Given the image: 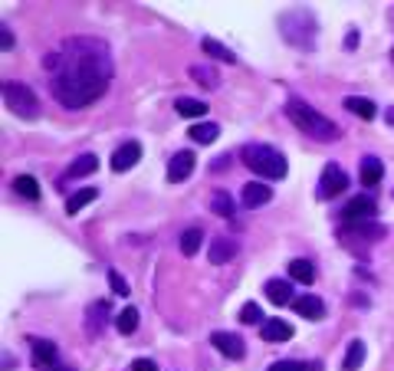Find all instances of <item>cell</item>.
Wrapping results in <instances>:
<instances>
[{
    "instance_id": "30",
    "label": "cell",
    "mask_w": 394,
    "mask_h": 371,
    "mask_svg": "<svg viewBox=\"0 0 394 371\" xmlns=\"http://www.w3.org/2000/svg\"><path fill=\"white\" fill-rule=\"evenodd\" d=\"M211 210L217 217H234V201H230V194H227V191H213Z\"/></svg>"
},
{
    "instance_id": "23",
    "label": "cell",
    "mask_w": 394,
    "mask_h": 371,
    "mask_svg": "<svg viewBox=\"0 0 394 371\" xmlns=\"http://www.w3.org/2000/svg\"><path fill=\"white\" fill-rule=\"evenodd\" d=\"M112 322H115L118 335H132V332L139 328V309H135V306H125L115 319H112Z\"/></svg>"
},
{
    "instance_id": "1",
    "label": "cell",
    "mask_w": 394,
    "mask_h": 371,
    "mask_svg": "<svg viewBox=\"0 0 394 371\" xmlns=\"http://www.w3.org/2000/svg\"><path fill=\"white\" fill-rule=\"evenodd\" d=\"M46 73H50V86L59 106L85 109L106 96L112 82V53L102 40L76 36L46 56Z\"/></svg>"
},
{
    "instance_id": "18",
    "label": "cell",
    "mask_w": 394,
    "mask_h": 371,
    "mask_svg": "<svg viewBox=\"0 0 394 371\" xmlns=\"http://www.w3.org/2000/svg\"><path fill=\"white\" fill-rule=\"evenodd\" d=\"M108 322V303L106 299H99V303H92L89 306V335H102V328H106Z\"/></svg>"
},
{
    "instance_id": "13",
    "label": "cell",
    "mask_w": 394,
    "mask_h": 371,
    "mask_svg": "<svg viewBox=\"0 0 394 371\" xmlns=\"http://www.w3.org/2000/svg\"><path fill=\"white\" fill-rule=\"evenodd\" d=\"M56 358H59V349H56L50 339H40V342H33V365L36 368H56Z\"/></svg>"
},
{
    "instance_id": "27",
    "label": "cell",
    "mask_w": 394,
    "mask_h": 371,
    "mask_svg": "<svg viewBox=\"0 0 394 371\" xmlns=\"http://www.w3.org/2000/svg\"><path fill=\"white\" fill-rule=\"evenodd\" d=\"M178 243H181V253H184V256H194V253L201 250V243H204V230H201V227H188V230L181 233V240H178Z\"/></svg>"
},
{
    "instance_id": "37",
    "label": "cell",
    "mask_w": 394,
    "mask_h": 371,
    "mask_svg": "<svg viewBox=\"0 0 394 371\" xmlns=\"http://www.w3.org/2000/svg\"><path fill=\"white\" fill-rule=\"evenodd\" d=\"M211 168H213V171H224V168H227V158H213Z\"/></svg>"
},
{
    "instance_id": "29",
    "label": "cell",
    "mask_w": 394,
    "mask_h": 371,
    "mask_svg": "<svg viewBox=\"0 0 394 371\" xmlns=\"http://www.w3.org/2000/svg\"><path fill=\"white\" fill-rule=\"evenodd\" d=\"M365 361V345L358 339L349 342V351H345V361H342V371H358Z\"/></svg>"
},
{
    "instance_id": "34",
    "label": "cell",
    "mask_w": 394,
    "mask_h": 371,
    "mask_svg": "<svg viewBox=\"0 0 394 371\" xmlns=\"http://www.w3.org/2000/svg\"><path fill=\"white\" fill-rule=\"evenodd\" d=\"M108 286H112V293H118V296L132 293V289H128V283H125V276H118L115 270H108Z\"/></svg>"
},
{
    "instance_id": "9",
    "label": "cell",
    "mask_w": 394,
    "mask_h": 371,
    "mask_svg": "<svg viewBox=\"0 0 394 371\" xmlns=\"http://www.w3.org/2000/svg\"><path fill=\"white\" fill-rule=\"evenodd\" d=\"M139 158H141V145L139 142L118 145L115 154H112V171H115V175H125V171H132V168L139 164Z\"/></svg>"
},
{
    "instance_id": "6",
    "label": "cell",
    "mask_w": 394,
    "mask_h": 371,
    "mask_svg": "<svg viewBox=\"0 0 394 371\" xmlns=\"http://www.w3.org/2000/svg\"><path fill=\"white\" fill-rule=\"evenodd\" d=\"M374 217H378V204H374V197H368V194H362V197H355V201H349V204H345V210H342V220H345V227L374 224Z\"/></svg>"
},
{
    "instance_id": "3",
    "label": "cell",
    "mask_w": 394,
    "mask_h": 371,
    "mask_svg": "<svg viewBox=\"0 0 394 371\" xmlns=\"http://www.w3.org/2000/svg\"><path fill=\"white\" fill-rule=\"evenodd\" d=\"M244 161L250 171H256L260 177H273V181H279V177H286V154L276 152V148H269V145H244Z\"/></svg>"
},
{
    "instance_id": "5",
    "label": "cell",
    "mask_w": 394,
    "mask_h": 371,
    "mask_svg": "<svg viewBox=\"0 0 394 371\" xmlns=\"http://www.w3.org/2000/svg\"><path fill=\"white\" fill-rule=\"evenodd\" d=\"M3 106L23 122L40 119V99L27 82H3Z\"/></svg>"
},
{
    "instance_id": "10",
    "label": "cell",
    "mask_w": 394,
    "mask_h": 371,
    "mask_svg": "<svg viewBox=\"0 0 394 371\" xmlns=\"http://www.w3.org/2000/svg\"><path fill=\"white\" fill-rule=\"evenodd\" d=\"M240 201H244V208H263V204H269L273 201V191H269V184H263V181H246L244 187H240Z\"/></svg>"
},
{
    "instance_id": "8",
    "label": "cell",
    "mask_w": 394,
    "mask_h": 371,
    "mask_svg": "<svg viewBox=\"0 0 394 371\" xmlns=\"http://www.w3.org/2000/svg\"><path fill=\"white\" fill-rule=\"evenodd\" d=\"M211 345L220 351L224 358H234V361L244 358V349H246L244 339H240L237 332H211Z\"/></svg>"
},
{
    "instance_id": "12",
    "label": "cell",
    "mask_w": 394,
    "mask_h": 371,
    "mask_svg": "<svg viewBox=\"0 0 394 371\" xmlns=\"http://www.w3.org/2000/svg\"><path fill=\"white\" fill-rule=\"evenodd\" d=\"M293 309H296L302 319H309V322H319V319L325 316V303H322V296H299L296 303H293Z\"/></svg>"
},
{
    "instance_id": "15",
    "label": "cell",
    "mask_w": 394,
    "mask_h": 371,
    "mask_svg": "<svg viewBox=\"0 0 394 371\" xmlns=\"http://www.w3.org/2000/svg\"><path fill=\"white\" fill-rule=\"evenodd\" d=\"M237 240H230V237H217V240L211 243V250H207V256H211L213 266H220V263H230L237 256Z\"/></svg>"
},
{
    "instance_id": "17",
    "label": "cell",
    "mask_w": 394,
    "mask_h": 371,
    "mask_svg": "<svg viewBox=\"0 0 394 371\" xmlns=\"http://www.w3.org/2000/svg\"><path fill=\"white\" fill-rule=\"evenodd\" d=\"M381 175H384L381 158H374V154H368V158L362 161V171H358V177H362V184H365V187L381 184Z\"/></svg>"
},
{
    "instance_id": "19",
    "label": "cell",
    "mask_w": 394,
    "mask_h": 371,
    "mask_svg": "<svg viewBox=\"0 0 394 371\" xmlns=\"http://www.w3.org/2000/svg\"><path fill=\"white\" fill-rule=\"evenodd\" d=\"M345 109L355 112V115H358V119H365V122H372L374 115H378V106H374L372 99H362V96H349V99H345Z\"/></svg>"
},
{
    "instance_id": "36",
    "label": "cell",
    "mask_w": 394,
    "mask_h": 371,
    "mask_svg": "<svg viewBox=\"0 0 394 371\" xmlns=\"http://www.w3.org/2000/svg\"><path fill=\"white\" fill-rule=\"evenodd\" d=\"M13 46V33L7 27H0V50H10Z\"/></svg>"
},
{
    "instance_id": "4",
    "label": "cell",
    "mask_w": 394,
    "mask_h": 371,
    "mask_svg": "<svg viewBox=\"0 0 394 371\" xmlns=\"http://www.w3.org/2000/svg\"><path fill=\"white\" fill-rule=\"evenodd\" d=\"M279 30L293 46H302V50H312L316 46V17L309 10H289L279 17Z\"/></svg>"
},
{
    "instance_id": "32",
    "label": "cell",
    "mask_w": 394,
    "mask_h": 371,
    "mask_svg": "<svg viewBox=\"0 0 394 371\" xmlns=\"http://www.w3.org/2000/svg\"><path fill=\"white\" fill-rule=\"evenodd\" d=\"M240 322H244V326H263L267 319H263V309L256 306V303H246V306L240 309Z\"/></svg>"
},
{
    "instance_id": "31",
    "label": "cell",
    "mask_w": 394,
    "mask_h": 371,
    "mask_svg": "<svg viewBox=\"0 0 394 371\" xmlns=\"http://www.w3.org/2000/svg\"><path fill=\"white\" fill-rule=\"evenodd\" d=\"M267 371H319V361H299V358H286V361H273Z\"/></svg>"
},
{
    "instance_id": "20",
    "label": "cell",
    "mask_w": 394,
    "mask_h": 371,
    "mask_svg": "<svg viewBox=\"0 0 394 371\" xmlns=\"http://www.w3.org/2000/svg\"><path fill=\"white\" fill-rule=\"evenodd\" d=\"M174 109H178V115H184V119H204V115H207V102L181 96L178 102H174Z\"/></svg>"
},
{
    "instance_id": "22",
    "label": "cell",
    "mask_w": 394,
    "mask_h": 371,
    "mask_svg": "<svg viewBox=\"0 0 394 371\" xmlns=\"http://www.w3.org/2000/svg\"><path fill=\"white\" fill-rule=\"evenodd\" d=\"M96 168H99V158H96V154H79V158L73 161V168L66 171V181H73V177H85V175H92Z\"/></svg>"
},
{
    "instance_id": "2",
    "label": "cell",
    "mask_w": 394,
    "mask_h": 371,
    "mask_svg": "<svg viewBox=\"0 0 394 371\" xmlns=\"http://www.w3.org/2000/svg\"><path fill=\"white\" fill-rule=\"evenodd\" d=\"M286 115L289 122L296 125L299 131H306L309 138H316V142H339L342 129L335 125V122H329L322 112H316L309 106V102H302V99H289L286 102Z\"/></svg>"
},
{
    "instance_id": "35",
    "label": "cell",
    "mask_w": 394,
    "mask_h": 371,
    "mask_svg": "<svg viewBox=\"0 0 394 371\" xmlns=\"http://www.w3.org/2000/svg\"><path fill=\"white\" fill-rule=\"evenodd\" d=\"M132 371H158V365L151 358H135L132 361Z\"/></svg>"
},
{
    "instance_id": "11",
    "label": "cell",
    "mask_w": 394,
    "mask_h": 371,
    "mask_svg": "<svg viewBox=\"0 0 394 371\" xmlns=\"http://www.w3.org/2000/svg\"><path fill=\"white\" fill-rule=\"evenodd\" d=\"M194 164H197V158H194V152H178L174 158H171L168 164V181L171 184H181V181H188L194 171Z\"/></svg>"
},
{
    "instance_id": "38",
    "label": "cell",
    "mask_w": 394,
    "mask_h": 371,
    "mask_svg": "<svg viewBox=\"0 0 394 371\" xmlns=\"http://www.w3.org/2000/svg\"><path fill=\"white\" fill-rule=\"evenodd\" d=\"M384 122H388V125H394V106L388 112H384Z\"/></svg>"
},
{
    "instance_id": "39",
    "label": "cell",
    "mask_w": 394,
    "mask_h": 371,
    "mask_svg": "<svg viewBox=\"0 0 394 371\" xmlns=\"http://www.w3.org/2000/svg\"><path fill=\"white\" fill-rule=\"evenodd\" d=\"M50 371H73V368H63V365H56V368H50Z\"/></svg>"
},
{
    "instance_id": "25",
    "label": "cell",
    "mask_w": 394,
    "mask_h": 371,
    "mask_svg": "<svg viewBox=\"0 0 394 371\" xmlns=\"http://www.w3.org/2000/svg\"><path fill=\"white\" fill-rule=\"evenodd\" d=\"M96 197H99L96 187H79V191H76V194L66 201V214H79V210H83L85 204H92Z\"/></svg>"
},
{
    "instance_id": "26",
    "label": "cell",
    "mask_w": 394,
    "mask_h": 371,
    "mask_svg": "<svg viewBox=\"0 0 394 371\" xmlns=\"http://www.w3.org/2000/svg\"><path fill=\"white\" fill-rule=\"evenodd\" d=\"M13 191L20 197H27V201H40V184H36V177H30V175H17L13 177Z\"/></svg>"
},
{
    "instance_id": "21",
    "label": "cell",
    "mask_w": 394,
    "mask_h": 371,
    "mask_svg": "<svg viewBox=\"0 0 394 371\" xmlns=\"http://www.w3.org/2000/svg\"><path fill=\"white\" fill-rule=\"evenodd\" d=\"M289 279H296V283H302V286L316 283V266H312L309 260H293L289 263Z\"/></svg>"
},
{
    "instance_id": "16",
    "label": "cell",
    "mask_w": 394,
    "mask_h": 371,
    "mask_svg": "<svg viewBox=\"0 0 394 371\" xmlns=\"http://www.w3.org/2000/svg\"><path fill=\"white\" fill-rule=\"evenodd\" d=\"M260 335H263V342H289L293 339V326L283 322V319H267L260 326Z\"/></svg>"
},
{
    "instance_id": "33",
    "label": "cell",
    "mask_w": 394,
    "mask_h": 371,
    "mask_svg": "<svg viewBox=\"0 0 394 371\" xmlns=\"http://www.w3.org/2000/svg\"><path fill=\"white\" fill-rule=\"evenodd\" d=\"M191 76L197 79V82H204L207 89H217V76H213L207 66H191Z\"/></svg>"
},
{
    "instance_id": "14",
    "label": "cell",
    "mask_w": 394,
    "mask_h": 371,
    "mask_svg": "<svg viewBox=\"0 0 394 371\" xmlns=\"http://www.w3.org/2000/svg\"><path fill=\"white\" fill-rule=\"evenodd\" d=\"M263 293H267V299L273 306H293V303H296V299H293V286H289L286 279H269V283L263 286Z\"/></svg>"
},
{
    "instance_id": "7",
    "label": "cell",
    "mask_w": 394,
    "mask_h": 371,
    "mask_svg": "<svg viewBox=\"0 0 394 371\" xmlns=\"http://www.w3.org/2000/svg\"><path fill=\"white\" fill-rule=\"evenodd\" d=\"M342 191H349V175L342 171L339 164H329L319 177V201H329V197H339Z\"/></svg>"
},
{
    "instance_id": "40",
    "label": "cell",
    "mask_w": 394,
    "mask_h": 371,
    "mask_svg": "<svg viewBox=\"0 0 394 371\" xmlns=\"http://www.w3.org/2000/svg\"><path fill=\"white\" fill-rule=\"evenodd\" d=\"M391 59H394V50H391Z\"/></svg>"
},
{
    "instance_id": "28",
    "label": "cell",
    "mask_w": 394,
    "mask_h": 371,
    "mask_svg": "<svg viewBox=\"0 0 394 371\" xmlns=\"http://www.w3.org/2000/svg\"><path fill=\"white\" fill-rule=\"evenodd\" d=\"M201 50H204L207 56H213V59H220V63H227V66H234V63H237L234 50H227L224 43H217V40H211V36H207V40L201 43Z\"/></svg>"
},
{
    "instance_id": "24",
    "label": "cell",
    "mask_w": 394,
    "mask_h": 371,
    "mask_svg": "<svg viewBox=\"0 0 394 371\" xmlns=\"http://www.w3.org/2000/svg\"><path fill=\"white\" fill-rule=\"evenodd\" d=\"M217 135H220V129L213 125V122H197L191 131H188V138L191 142H197V145H211V142H217Z\"/></svg>"
}]
</instances>
